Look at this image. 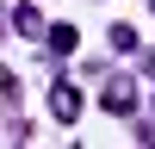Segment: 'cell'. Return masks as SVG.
<instances>
[{
    "mask_svg": "<svg viewBox=\"0 0 155 149\" xmlns=\"http://www.w3.org/2000/svg\"><path fill=\"white\" fill-rule=\"evenodd\" d=\"M50 106H56V118H74V112H81V93H74V81H56Z\"/></svg>",
    "mask_w": 155,
    "mask_h": 149,
    "instance_id": "cell-1",
    "label": "cell"
},
{
    "mask_svg": "<svg viewBox=\"0 0 155 149\" xmlns=\"http://www.w3.org/2000/svg\"><path fill=\"white\" fill-rule=\"evenodd\" d=\"M106 106H112V112H130V106H137V87H130V81H118V87L106 93Z\"/></svg>",
    "mask_w": 155,
    "mask_h": 149,
    "instance_id": "cell-2",
    "label": "cell"
},
{
    "mask_svg": "<svg viewBox=\"0 0 155 149\" xmlns=\"http://www.w3.org/2000/svg\"><path fill=\"white\" fill-rule=\"evenodd\" d=\"M50 50H74V25H56L50 31Z\"/></svg>",
    "mask_w": 155,
    "mask_h": 149,
    "instance_id": "cell-3",
    "label": "cell"
}]
</instances>
